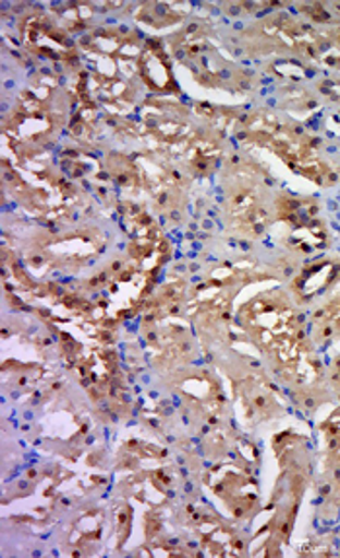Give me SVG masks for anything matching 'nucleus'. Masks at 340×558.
<instances>
[{
	"label": "nucleus",
	"instance_id": "obj_4",
	"mask_svg": "<svg viewBox=\"0 0 340 558\" xmlns=\"http://www.w3.org/2000/svg\"><path fill=\"white\" fill-rule=\"evenodd\" d=\"M329 378H331L332 391H337L340 397V356L337 361L332 362L331 376Z\"/></svg>",
	"mask_w": 340,
	"mask_h": 558
},
{
	"label": "nucleus",
	"instance_id": "obj_1",
	"mask_svg": "<svg viewBox=\"0 0 340 558\" xmlns=\"http://www.w3.org/2000/svg\"><path fill=\"white\" fill-rule=\"evenodd\" d=\"M275 446L280 448V451L277 450L280 475L270 498L272 512L269 530L275 541L287 543L294 527L300 505L304 500L305 488L309 485L312 460L307 451V440L302 434H280V438L277 436L275 440Z\"/></svg>",
	"mask_w": 340,
	"mask_h": 558
},
{
	"label": "nucleus",
	"instance_id": "obj_2",
	"mask_svg": "<svg viewBox=\"0 0 340 558\" xmlns=\"http://www.w3.org/2000/svg\"><path fill=\"white\" fill-rule=\"evenodd\" d=\"M323 465L319 500L325 513L340 512V411L323 424Z\"/></svg>",
	"mask_w": 340,
	"mask_h": 558
},
{
	"label": "nucleus",
	"instance_id": "obj_3",
	"mask_svg": "<svg viewBox=\"0 0 340 558\" xmlns=\"http://www.w3.org/2000/svg\"><path fill=\"white\" fill-rule=\"evenodd\" d=\"M314 339L317 342H337L340 339V287L315 310Z\"/></svg>",
	"mask_w": 340,
	"mask_h": 558
}]
</instances>
